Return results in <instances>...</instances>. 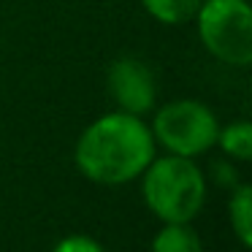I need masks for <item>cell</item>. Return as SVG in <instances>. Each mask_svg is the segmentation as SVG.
Returning <instances> with one entry per match:
<instances>
[{"label":"cell","instance_id":"cell-3","mask_svg":"<svg viewBox=\"0 0 252 252\" xmlns=\"http://www.w3.org/2000/svg\"><path fill=\"white\" fill-rule=\"evenodd\" d=\"M198 38L214 60L244 68L252 63V8L247 0H201Z\"/></svg>","mask_w":252,"mask_h":252},{"label":"cell","instance_id":"cell-2","mask_svg":"<svg viewBox=\"0 0 252 252\" xmlns=\"http://www.w3.org/2000/svg\"><path fill=\"white\" fill-rule=\"evenodd\" d=\"M144 203L163 222H192L206 201V176L192 163V158L152 160L144 168Z\"/></svg>","mask_w":252,"mask_h":252},{"label":"cell","instance_id":"cell-6","mask_svg":"<svg viewBox=\"0 0 252 252\" xmlns=\"http://www.w3.org/2000/svg\"><path fill=\"white\" fill-rule=\"evenodd\" d=\"M152 252H203V244L190 222H165L152 241Z\"/></svg>","mask_w":252,"mask_h":252},{"label":"cell","instance_id":"cell-10","mask_svg":"<svg viewBox=\"0 0 252 252\" xmlns=\"http://www.w3.org/2000/svg\"><path fill=\"white\" fill-rule=\"evenodd\" d=\"M52 252H103V247L90 236H65Z\"/></svg>","mask_w":252,"mask_h":252},{"label":"cell","instance_id":"cell-5","mask_svg":"<svg viewBox=\"0 0 252 252\" xmlns=\"http://www.w3.org/2000/svg\"><path fill=\"white\" fill-rule=\"evenodd\" d=\"M106 87L117 109L133 117H144L152 111L158 100V82L152 68L133 55H122L106 71Z\"/></svg>","mask_w":252,"mask_h":252},{"label":"cell","instance_id":"cell-4","mask_svg":"<svg viewBox=\"0 0 252 252\" xmlns=\"http://www.w3.org/2000/svg\"><path fill=\"white\" fill-rule=\"evenodd\" d=\"M155 144H163L171 155L198 158L217 144L220 122L206 103L192 98L171 100L155 114L152 122Z\"/></svg>","mask_w":252,"mask_h":252},{"label":"cell","instance_id":"cell-1","mask_svg":"<svg viewBox=\"0 0 252 252\" xmlns=\"http://www.w3.org/2000/svg\"><path fill=\"white\" fill-rule=\"evenodd\" d=\"M73 158L90 182L125 185L138 179L155 160V138L141 117L111 111L84 127Z\"/></svg>","mask_w":252,"mask_h":252},{"label":"cell","instance_id":"cell-8","mask_svg":"<svg viewBox=\"0 0 252 252\" xmlns=\"http://www.w3.org/2000/svg\"><path fill=\"white\" fill-rule=\"evenodd\" d=\"M144 11L163 25L192 22L201 8V0H141Z\"/></svg>","mask_w":252,"mask_h":252},{"label":"cell","instance_id":"cell-11","mask_svg":"<svg viewBox=\"0 0 252 252\" xmlns=\"http://www.w3.org/2000/svg\"><path fill=\"white\" fill-rule=\"evenodd\" d=\"M217 171H220V182H222V185H230V187H236V185H239V182H236L233 168H228V165H222V163H220V165H217Z\"/></svg>","mask_w":252,"mask_h":252},{"label":"cell","instance_id":"cell-7","mask_svg":"<svg viewBox=\"0 0 252 252\" xmlns=\"http://www.w3.org/2000/svg\"><path fill=\"white\" fill-rule=\"evenodd\" d=\"M228 214H230V228L239 236V241L244 247H252V187L250 185L233 187Z\"/></svg>","mask_w":252,"mask_h":252},{"label":"cell","instance_id":"cell-9","mask_svg":"<svg viewBox=\"0 0 252 252\" xmlns=\"http://www.w3.org/2000/svg\"><path fill=\"white\" fill-rule=\"evenodd\" d=\"M217 144L222 152L233 160H250L252 158V125L250 122H230L228 127H220Z\"/></svg>","mask_w":252,"mask_h":252}]
</instances>
